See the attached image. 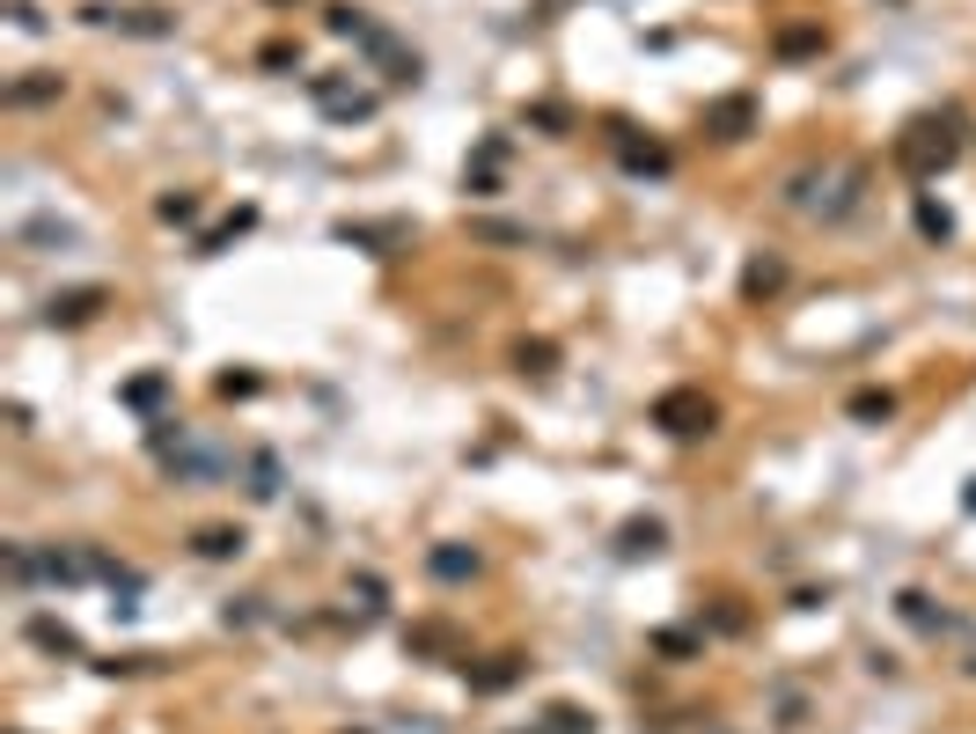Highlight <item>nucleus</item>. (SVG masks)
<instances>
[{
    "instance_id": "f03ea898",
    "label": "nucleus",
    "mask_w": 976,
    "mask_h": 734,
    "mask_svg": "<svg viewBox=\"0 0 976 734\" xmlns=\"http://www.w3.org/2000/svg\"><path fill=\"white\" fill-rule=\"evenodd\" d=\"M654 426H661L668 440H698V434H712V426H720V412H712L705 390H661V397H654Z\"/></svg>"
},
{
    "instance_id": "6ab92c4d",
    "label": "nucleus",
    "mask_w": 976,
    "mask_h": 734,
    "mask_svg": "<svg viewBox=\"0 0 976 734\" xmlns=\"http://www.w3.org/2000/svg\"><path fill=\"white\" fill-rule=\"evenodd\" d=\"M896 610H904V624H918V632H954V617L932 610V595H918V587H904V595H896Z\"/></svg>"
},
{
    "instance_id": "f8f14e48",
    "label": "nucleus",
    "mask_w": 976,
    "mask_h": 734,
    "mask_svg": "<svg viewBox=\"0 0 976 734\" xmlns=\"http://www.w3.org/2000/svg\"><path fill=\"white\" fill-rule=\"evenodd\" d=\"M243 529L236 521H206V529H192V551L198 559H214V565H228V559H243Z\"/></svg>"
},
{
    "instance_id": "6e6552de",
    "label": "nucleus",
    "mask_w": 976,
    "mask_h": 734,
    "mask_svg": "<svg viewBox=\"0 0 976 734\" xmlns=\"http://www.w3.org/2000/svg\"><path fill=\"white\" fill-rule=\"evenodd\" d=\"M617 162H624L632 176H668L676 170V154H668L661 140H639L632 125H617Z\"/></svg>"
},
{
    "instance_id": "ea45409f",
    "label": "nucleus",
    "mask_w": 976,
    "mask_h": 734,
    "mask_svg": "<svg viewBox=\"0 0 976 734\" xmlns=\"http://www.w3.org/2000/svg\"><path fill=\"white\" fill-rule=\"evenodd\" d=\"M265 8H301V0H265Z\"/></svg>"
},
{
    "instance_id": "ddd939ff",
    "label": "nucleus",
    "mask_w": 976,
    "mask_h": 734,
    "mask_svg": "<svg viewBox=\"0 0 976 734\" xmlns=\"http://www.w3.org/2000/svg\"><path fill=\"white\" fill-rule=\"evenodd\" d=\"M478 551H470V543H434V551H426V573H434V581H478Z\"/></svg>"
},
{
    "instance_id": "9b49d317",
    "label": "nucleus",
    "mask_w": 976,
    "mask_h": 734,
    "mask_svg": "<svg viewBox=\"0 0 976 734\" xmlns=\"http://www.w3.org/2000/svg\"><path fill=\"white\" fill-rule=\"evenodd\" d=\"M279 485H287L279 456H272V448H250V463H243V492L257 500V507H272V500H279Z\"/></svg>"
},
{
    "instance_id": "aec40b11",
    "label": "nucleus",
    "mask_w": 976,
    "mask_h": 734,
    "mask_svg": "<svg viewBox=\"0 0 976 734\" xmlns=\"http://www.w3.org/2000/svg\"><path fill=\"white\" fill-rule=\"evenodd\" d=\"M514 375H537V382L543 375H559V345L551 339H521L514 345Z\"/></svg>"
},
{
    "instance_id": "72a5a7b5",
    "label": "nucleus",
    "mask_w": 976,
    "mask_h": 734,
    "mask_svg": "<svg viewBox=\"0 0 976 734\" xmlns=\"http://www.w3.org/2000/svg\"><path fill=\"white\" fill-rule=\"evenodd\" d=\"M529 125H537V133H551V140H565V103H537V111H529Z\"/></svg>"
},
{
    "instance_id": "4468645a",
    "label": "nucleus",
    "mask_w": 976,
    "mask_h": 734,
    "mask_svg": "<svg viewBox=\"0 0 976 734\" xmlns=\"http://www.w3.org/2000/svg\"><path fill=\"white\" fill-rule=\"evenodd\" d=\"M30 646L37 654H59V661H81V632L59 624V617H30Z\"/></svg>"
},
{
    "instance_id": "f257e3e1",
    "label": "nucleus",
    "mask_w": 976,
    "mask_h": 734,
    "mask_svg": "<svg viewBox=\"0 0 976 734\" xmlns=\"http://www.w3.org/2000/svg\"><path fill=\"white\" fill-rule=\"evenodd\" d=\"M954 125H962V118L940 111V118H910L904 133H896V170H904L910 184H932V176L962 154V133H954Z\"/></svg>"
},
{
    "instance_id": "a211bd4d",
    "label": "nucleus",
    "mask_w": 976,
    "mask_h": 734,
    "mask_svg": "<svg viewBox=\"0 0 976 734\" xmlns=\"http://www.w3.org/2000/svg\"><path fill=\"white\" fill-rule=\"evenodd\" d=\"M250 228H257V206H236L220 228H206V236H198V257H220V250L236 243V236H250Z\"/></svg>"
},
{
    "instance_id": "20e7f679",
    "label": "nucleus",
    "mask_w": 976,
    "mask_h": 734,
    "mask_svg": "<svg viewBox=\"0 0 976 734\" xmlns=\"http://www.w3.org/2000/svg\"><path fill=\"white\" fill-rule=\"evenodd\" d=\"M309 96H317V111H323L331 125L375 118V96H367V89H353V81H331V73H317V81H309Z\"/></svg>"
},
{
    "instance_id": "412c9836",
    "label": "nucleus",
    "mask_w": 976,
    "mask_h": 734,
    "mask_svg": "<svg viewBox=\"0 0 976 734\" xmlns=\"http://www.w3.org/2000/svg\"><path fill=\"white\" fill-rule=\"evenodd\" d=\"M529 734H595V712H581V706H565L559 698V706H543V720Z\"/></svg>"
},
{
    "instance_id": "473e14b6",
    "label": "nucleus",
    "mask_w": 976,
    "mask_h": 734,
    "mask_svg": "<svg viewBox=\"0 0 976 734\" xmlns=\"http://www.w3.org/2000/svg\"><path fill=\"white\" fill-rule=\"evenodd\" d=\"M807 51H823V30H779V59H807Z\"/></svg>"
},
{
    "instance_id": "2eb2a0df",
    "label": "nucleus",
    "mask_w": 976,
    "mask_h": 734,
    "mask_svg": "<svg viewBox=\"0 0 976 734\" xmlns=\"http://www.w3.org/2000/svg\"><path fill=\"white\" fill-rule=\"evenodd\" d=\"M500 162H507V140H485V147H478V170H463V192L470 198H492V192H500Z\"/></svg>"
},
{
    "instance_id": "2f4dec72",
    "label": "nucleus",
    "mask_w": 976,
    "mask_h": 734,
    "mask_svg": "<svg viewBox=\"0 0 976 734\" xmlns=\"http://www.w3.org/2000/svg\"><path fill=\"white\" fill-rule=\"evenodd\" d=\"M257 67H272V73H301V45H294V37H272V45L265 51H257Z\"/></svg>"
},
{
    "instance_id": "39448f33",
    "label": "nucleus",
    "mask_w": 976,
    "mask_h": 734,
    "mask_svg": "<svg viewBox=\"0 0 976 734\" xmlns=\"http://www.w3.org/2000/svg\"><path fill=\"white\" fill-rule=\"evenodd\" d=\"M103 309H111V287H67L45 301V323L51 331H81V323H96Z\"/></svg>"
},
{
    "instance_id": "9d476101",
    "label": "nucleus",
    "mask_w": 976,
    "mask_h": 734,
    "mask_svg": "<svg viewBox=\"0 0 976 734\" xmlns=\"http://www.w3.org/2000/svg\"><path fill=\"white\" fill-rule=\"evenodd\" d=\"M661 543H668V521H661V514H632V521L617 529V559H654Z\"/></svg>"
},
{
    "instance_id": "f704fd0d",
    "label": "nucleus",
    "mask_w": 976,
    "mask_h": 734,
    "mask_svg": "<svg viewBox=\"0 0 976 734\" xmlns=\"http://www.w3.org/2000/svg\"><path fill=\"white\" fill-rule=\"evenodd\" d=\"M478 243H529V228H507V220H478Z\"/></svg>"
},
{
    "instance_id": "7ed1b4c3",
    "label": "nucleus",
    "mask_w": 976,
    "mask_h": 734,
    "mask_svg": "<svg viewBox=\"0 0 976 734\" xmlns=\"http://www.w3.org/2000/svg\"><path fill=\"white\" fill-rule=\"evenodd\" d=\"M757 125H763V103L749 96V89H734V96H712V103H705V133H712V140H720V147L749 140Z\"/></svg>"
},
{
    "instance_id": "423d86ee",
    "label": "nucleus",
    "mask_w": 976,
    "mask_h": 734,
    "mask_svg": "<svg viewBox=\"0 0 976 734\" xmlns=\"http://www.w3.org/2000/svg\"><path fill=\"white\" fill-rule=\"evenodd\" d=\"M162 463H170L176 485H214V478H228V470H236V456H228V448H192V440H184L176 456H162Z\"/></svg>"
},
{
    "instance_id": "a878e982",
    "label": "nucleus",
    "mask_w": 976,
    "mask_h": 734,
    "mask_svg": "<svg viewBox=\"0 0 976 734\" xmlns=\"http://www.w3.org/2000/svg\"><path fill=\"white\" fill-rule=\"evenodd\" d=\"M845 412H852L859 426H881V418H896V397H888V390H852Z\"/></svg>"
},
{
    "instance_id": "bb28decb",
    "label": "nucleus",
    "mask_w": 976,
    "mask_h": 734,
    "mask_svg": "<svg viewBox=\"0 0 976 734\" xmlns=\"http://www.w3.org/2000/svg\"><path fill=\"white\" fill-rule=\"evenodd\" d=\"M154 220H170V228H192V220H198V192H162V198H154Z\"/></svg>"
},
{
    "instance_id": "c756f323",
    "label": "nucleus",
    "mask_w": 976,
    "mask_h": 734,
    "mask_svg": "<svg viewBox=\"0 0 976 734\" xmlns=\"http://www.w3.org/2000/svg\"><path fill=\"white\" fill-rule=\"evenodd\" d=\"M257 617H265V595H236V603L220 610V624H228V632H250Z\"/></svg>"
},
{
    "instance_id": "dca6fc26",
    "label": "nucleus",
    "mask_w": 976,
    "mask_h": 734,
    "mask_svg": "<svg viewBox=\"0 0 976 734\" xmlns=\"http://www.w3.org/2000/svg\"><path fill=\"white\" fill-rule=\"evenodd\" d=\"M59 96H67L59 73H23V81H8V103H15V111H37V103H59Z\"/></svg>"
},
{
    "instance_id": "1a4fd4ad",
    "label": "nucleus",
    "mask_w": 976,
    "mask_h": 734,
    "mask_svg": "<svg viewBox=\"0 0 976 734\" xmlns=\"http://www.w3.org/2000/svg\"><path fill=\"white\" fill-rule=\"evenodd\" d=\"M463 676H470L478 698H500V690H514L521 676H529V661H521V654H492V661H478V668L463 661Z\"/></svg>"
},
{
    "instance_id": "e433bc0d",
    "label": "nucleus",
    "mask_w": 976,
    "mask_h": 734,
    "mask_svg": "<svg viewBox=\"0 0 976 734\" xmlns=\"http://www.w3.org/2000/svg\"><path fill=\"white\" fill-rule=\"evenodd\" d=\"M220 397H257V375H220Z\"/></svg>"
},
{
    "instance_id": "393cba45",
    "label": "nucleus",
    "mask_w": 976,
    "mask_h": 734,
    "mask_svg": "<svg viewBox=\"0 0 976 734\" xmlns=\"http://www.w3.org/2000/svg\"><path fill=\"white\" fill-rule=\"evenodd\" d=\"M15 236H23V243H51V250H73V243H81V228H67V220H51V214L23 220Z\"/></svg>"
},
{
    "instance_id": "cd10ccee",
    "label": "nucleus",
    "mask_w": 976,
    "mask_h": 734,
    "mask_svg": "<svg viewBox=\"0 0 976 734\" xmlns=\"http://www.w3.org/2000/svg\"><path fill=\"white\" fill-rule=\"evenodd\" d=\"M918 236H926V243H954V214L932 206V198H918Z\"/></svg>"
},
{
    "instance_id": "58836bf2",
    "label": "nucleus",
    "mask_w": 976,
    "mask_h": 734,
    "mask_svg": "<svg viewBox=\"0 0 976 734\" xmlns=\"http://www.w3.org/2000/svg\"><path fill=\"white\" fill-rule=\"evenodd\" d=\"M962 507H969V514H976V478H969V492H962Z\"/></svg>"
},
{
    "instance_id": "4c0bfd02",
    "label": "nucleus",
    "mask_w": 976,
    "mask_h": 734,
    "mask_svg": "<svg viewBox=\"0 0 976 734\" xmlns=\"http://www.w3.org/2000/svg\"><path fill=\"white\" fill-rule=\"evenodd\" d=\"M353 595H360L367 610H382V581H375V573H360V581H353Z\"/></svg>"
},
{
    "instance_id": "7c9ffc66",
    "label": "nucleus",
    "mask_w": 976,
    "mask_h": 734,
    "mask_svg": "<svg viewBox=\"0 0 976 734\" xmlns=\"http://www.w3.org/2000/svg\"><path fill=\"white\" fill-rule=\"evenodd\" d=\"M404 646H412V654H448L456 632H448V624H418V632H404Z\"/></svg>"
},
{
    "instance_id": "c9c22d12",
    "label": "nucleus",
    "mask_w": 976,
    "mask_h": 734,
    "mask_svg": "<svg viewBox=\"0 0 976 734\" xmlns=\"http://www.w3.org/2000/svg\"><path fill=\"white\" fill-rule=\"evenodd\" d=\"M8 15H15V30H45V15H37L30 0H8Z\"/></svg>"
},
{
    "instance_id": "4be33fe9",
    "label": "nucleus",
    "mask_w": 976,
    "mask_h": 734,
    "mask_svg": "<svg viewBox=\"0 0 976 734\" xmlns=\"http://www.w3.org/2000/svg\"><path fill=\"white\" fill-rule=\"evenodd\" d=\"M323 30H331V37H345V45H367V8H353V0H338V8H323Z\"/></svg>"
},
{
    "instance_id": "f3484780",
    "label": "nucleus",
    "mask_w": 976,
    "mask_h": 734,
    "mask_svg": "<svg viewBox=\"0 0 976 734\" xmlns=\"http://www.w3.org/2000/svg\"><path fill=\"white\" fill-rule=\"evenodd\" d=\"M785 287V257H749L742 265V301H763V294Z\"/></svg>"
},
{
    "instance_id": "5701e85b",
    "label": "nucleus",
    "mask_w": 976,
    "mask_h": 734,
    "mask_svg": "<svg viewBox=\"0 0 976 734\" xmlns=\"http://www.w3.org/2000/svg\"><path fill=\"white\" fill-rule=\"evenodd\" d=\"M654 654H661V661H698V654H705V632H684V624H661V632H654Z\"/></svg>"
},
{
    "instance_id": "0eeeda50",
    "label": "nucleus",
    "mask_w": 976,
    "mask_h": 734,
    "mask_svg": "<svg viewBox=\"0 0 976 734\" xmlns=\"http://www.w3.org/2000/svg\"><path fill=\"white\" fill-rule=\"evenodd\" d=\"M81 15L103 30H125V37H170L176 30V15H162V8H81Z\"/></svg>"
},
{
    "instance_id": "b1692460",
    "label": "nucleus",
    "mask_w": 976,
    "mask_h": 734,
    "mask_svg": "<svg viewBox=\"0 0 976 734\" xmlns=\"http://www.w3.org/2000/svg\"><path fill=\"white\" fill-rule=\"evenodd\" d=\"M162 397H170V375L154 367V375H133V382H125V390H118V404H133V412H154Z\"/></svg>"
},
{
    "instance_id": "c85d7f7f",
    "label": "nucleus",
    "mask_w": 976,
    "mask_h": 734,
    "mask_svg": "<svg viewBox=\"0 0 976 734\" xmlns=\"http://www.w3.org/2000/svg\"><path fill=\"white\" fill-rule=\"evenodd\" d=\"M338 243H367V250H390V243H404V228H353V220H338Z\"/></svg>"
}]
</instances>
